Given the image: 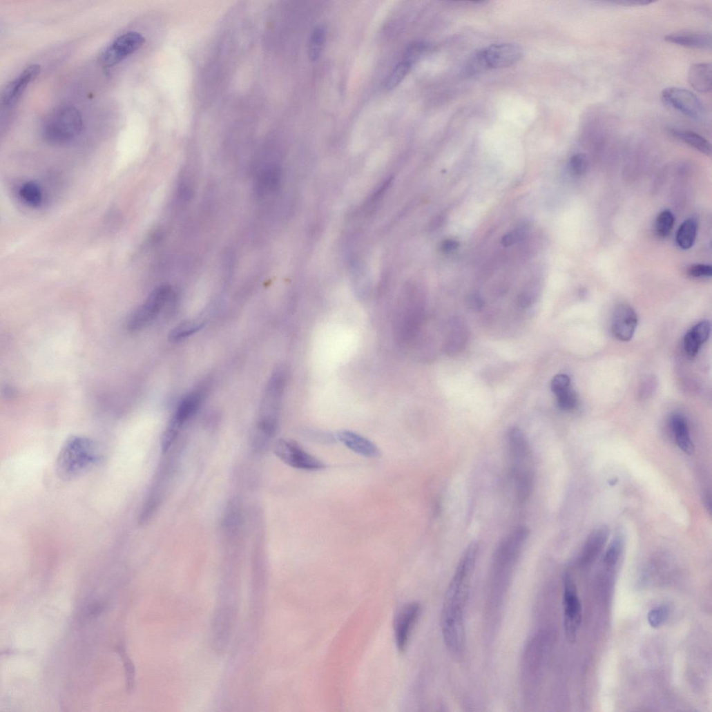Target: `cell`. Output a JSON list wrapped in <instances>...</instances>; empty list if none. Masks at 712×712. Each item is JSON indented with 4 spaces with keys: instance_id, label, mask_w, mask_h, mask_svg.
<instances>
[{
    "instance_id": "obj_1",
    "label": "cell",
    "mask_w": 712,
    "mask_h": 712,
    "mask_svg": "<svg viewBox=\"0 0 712 712\" xmlns=\"http://www.w3.org/2000/svg\"><path fill=\"white\" fill-rule=\"evenodd\" d=\"M479 555V544H470L457 565L443 604L442 634L445 646L454 656H460L465 646L466 606Z\"/></svg>"
},
{
    "instance_id": "obj_2",
    "label": "cell",
    "mask_w": 712,
    "mask_h": 712,
    "mask_svg": "<svg viewBox=\"0 0 712 712\" xmlns=\"http://www.w3.org/2000/svg\"><path fill=\"white\" fill-rule=\"evenodd\" d=\"M285 383V372L280 368L272 374L266 387L252 441L253 447L258 450L267 449L277 431Z\"/></svg>"
},
{
    "instance_id": "obj_3",
    "label": "cell",
    "mask_w": 712,
    "mask_h": 712,
    "mask_svg": "<svg viewBox=\"0 0 712 712\" xmlns=\"http://www.w3.org/2000/svg\"><path fill=\"white\" fill-rule=\"evenodd\" d=\"M507 446L517 495L521 502L530 496L535 477L532 452L523 432L512 427L507 434Z\"/></svg>"
},
{
    "instance_id": "obj_4",
    "label": "cell",
    "mask_w": 712,
    "mask_h": 712,
    "mask_svg": "<svg viewBox=\"0 0 712 712\" xmlns=\"http://www.w3.org/2000/svg\"><path fill=\"white\" fill-rule=\"evenodd\" d=\"M98 460L94 443L81 436H72L62 446L57 461L58 475L71 480L83 474Z\"/></svg>"
},
{
    "instance_id": "obj_5",
    "label": "cell",
    "mask_w": 712,
    "mask_h": 712,
    "mask_svg": "<svg viewBox=\"0 0 712 712\" xmlns=\"http://www.w3.org/2000/svg\"><path fill=\"white\" fill-rule=\"evenodd\" d=\"M83 130V120L79 112L70 106H60L52 111L44 120L41 133L46 142L52 145H64L76 139Z\"/></svg>"
},
{
    "instance_id": "obj_6",
    "label": "cell",
    "mask_w": 712,
    "mask_h": 712,
    "mask_svg": "<svg viewBox=\"0 0 712 712\" xmlns=\"http://www.w3.org/2000/svg\"><path fill=\"white\" fill-rule=\"evenodd\" d=\"M529 537V530L519 528L505 537L497 548L492 564V581L510 579Z\"/></svg>"
},
{
    "instance_id": "obj_7",
    "label": "cell",
    "mask_w": 712,
    "mask_h": 712,
    "mask_svg": "<svg viewBox=\"0 0 712 712\" xmlns=\"http://www.w3.org/2000/svg\"><path fill=\"white\" fill-rule=\"evenodd\" d=\"M523 56V50L517 44L491 45L474 56L468 66V73H477L510 67L519 62Z\"/></svg>"
},
{
    "instance_id": "obj_8",
    "label": "cell",
    "mask_w": 712,
    "mask_h": 712,
    "mask_svg": "<svg viewBox=\"0 0 712 712\" xmlns=\"http://www.w3.org/2000/svg\"><path fill=\"white\" fill-rule=\"evenodd\" d=\"M172 295V289L169 285H162L155 289L130 316L127 321L128 329L137 331L148 325L160 314Z\"/></svg>"
},
{
    "instance_id": "obj_9",
    "label": "cell",
    "mask_w": 712,
    "mask_h": 712,
    "mask_svg": "<svg viewBox=\"0 0 712 712\" xmlns=\"http://www.w3.org/2000/svg\"><path fill=\"white\" fill-rule=\"evenodd\" d=\"M563 604L565 635L568 642L574 644L581 623L582 609L577 587L568 573L564 577Z\"/></svg>"
},
{
    "instance_id": "obj_10",
    "label": "cell",
    "mask_w": 712,
    "mask_h": 712,
    "mask_svg": "<svg viewBox=\"0 0 712 712\" xmlns=\"http://www.w3.org/2000/svg\"><path fill=\"white\" fill-rule=\"evenodd\" d=\"M273 449L278 459L294 468L316 471L326 468L323 461L311 455L292 440L280 439L275 443Z\"/></svg>"
},
{
    "instance_id": "obj_11",
    "label": "cell",
    "mask_w": 712,
    "mask_h": 712,
    "mask_svg": "<svg viewBox=\"0 0 712 712\" xmlns=\"http://www.w3.org/2000/svg\"><path fill=\"white\" fill-rule=\"evenodd\" d=\"M663 103L688 118L700 120L704 107L700 98L692 91L680 87H668L661 94Z\"/></svg>"
},
{
    "instance_id": "obj_12",
    "label": "cell",
    "mask_w": 712,
    "mask_h": 712,
    "mask_svg": "<svg viewBox=\"0 0 712 712\" xmlns=\"http://www.w3.org/2000/svg\"><path fill=\"white\" fill-rule=\"evenodd\" d=\"M144 37L138 32H129L115 39L100 56V62L113 67L135 52L144 44Z\"/></svg>"
},
{
    "instance_id": "obj_13",
    "label": "cell",
    "mask_w": 712,
    "mask_h": 712,
    "mask_svg": "<svg viewBox=\"0 0 712 712\" xmlns=\"http://www.w3.org/2000/svg\"><path fill=\"white\" fill-rule=\"evenodd\" d=\"M421 611V604L413 602L405 604L398 613L394 622V636L397 648L400 652H404L408 645Z\"/></svg>"
},
{
    "instance_id": "obj_14",
    "label": "cell",
    "mask_w": 712,
    "mask_h": 712,
    "mask_svg": "<svg viewBox=\"0 0 712 712\" xmlns=\"http://www.w3.org/2000/svg\"><path fill=\"white\" fill-rule=\"evenodd\" d=\"M40 71L39 65H31L12 81L3 92L2 106L8 108L15 106L30 83L38 77Z\"/></svg>"
},
{
    "instance_id": "obj_15",
    "label": "cell",
    "mask_w": 712,
    "mask_h": 712,
    "mask_svg": "<svg viewBox=\"0 0 712 712\" xmlns=\"http://www.w3.org/2000/svg\"><path fill=\"white\" fill-rule=\"evenodd\" d=\"M637 325V316L628 305L622 304L616 308L611 328L617 339L622 342L630 341L633 338Z\"/></svg>"
},
{
    "instance_id": "obj_16",
    "label": "cell",
    "mask_w": 712,
    "mask_h": 712,
    "mask_svg": "<svg viewBox=\"0 0 712 712\" xmlns=\"http://www.w3.org/2000/svg\"><path fill=\"white\" fill-rule=\"evenodd\" d=\"M202 402V394L200 392L188 394L180 403L173 417L167 427L179 434L182 426L199 410Z\"/></svg>"
},
{
    "instance_id": "obj_17",
    "label": "cell",
    "mask_w": 712,
    "mask_h": 712,
    "mask_svg": "<svg viewBox=\"0 0 712 712\" xmlns=\"http://www.w3.org/2000/svg\"><path fill=\"white\" fill-rule=\"evenodd\" d=\"M664 40L678 46L695 49L710 50L711 49V36L703 32L685 30L671 33L665 37Z\"/></svg>"
},
{
    "instance_id": "obj_18",
    "label": "cell",
    "mask_w": 712,
    "mask_h": 712,
    "mask_svg": "<svg viewBox=\"0 0 712 712\" xmlns=\"http://www.w3.org/2000/svg\"><path fill=\"white\" fill-rule=\"evenodd\" d=\"M337 438L349 450L361 456L374 459L381 455L378 448L374 443L354 432H340L338 434Z\"/></svg>"
},
{
    "instance_id": "obj_19",
    "label": "cell",
    "mask_w": 712,
    "mask_h": 712,
    "mask_svg": "<svg viewBox=\"0 0 712 712\" xmlns=\"http://www.w3.org/2000/svg\"><path fill=\"white\" fill-rule=\"evenodd\" d=\"M469 333L468 328L459 319L454 318L448 326L445 352L450 356H455L462 352L467 345Z\"/></svg>"
},
{
    "instance_id": "obj_20",
    "label": "cell",
    "mask_w": 712,
    "mask_h": 712,
    "mask_svg": "<svg viewBox=\"0 0 712 712\" xmlns=\"http://www.w3.org/2000/svg\"><path fill=\"white\" fill-rule=\"evenodd\" d=\"M711 332V325L708 321H702L691 328L684 338V348L686 355L695 358L701 346L707 341Z\"/></svg>"
},
{
    "instance_id": "obj_21",
    "label": "cell",
    "mask_w": 712,
    "mask_h": 712,
    "mask_svg": "<svg viewBox=\"0 0 712 712\" xmlns=\"http://www.w3.org/2000/svg\"><path fill=\"white\" fill-rule=\"evenodd\" d=\"M609 536V530L606 526H600L595 529L588 536L584 544L581 562L588 564L592 562L604 548Z\"/></svg>"
},
{
    "instance_id": "obj_22",
    "label": "cell",
    "mask_w": 712,
    "mask_h": 712,
    "mask_svg": "<svg viewBox=\"0 0 712 712\" xmlns=\"http://www.w3.org/2000/svg\"><path fill=\"white\" fill-rule=\"evenodd\" d=\"M712 67L710 63H697L691 65L687 74V80L696 91L707 93L711 90Z\"/></svg>"
},
{
    "instance_id": "obj_23",
    "label": "cell",
    "mask_w": 712,
    "mask_h": 712,
    "mask_svg": "<svg viewBox=\"0 0 712 712\" xmlns=\"http://www.w3.org/2000/svg\"><path fill=\"white\" fill-rule=\"evenodd\" d=\"M668 132L677 140L683 142L705 155H711V144L700 135L691 131L675 128H670Z\"/></svg>"
},
{
    "instance_id": "obj_24",
    "label": "cell",
    "mask_w": 712,
    "mask_h": 712,
    "mask_svg": "<svg viewBox=\"0 0 712 712\" xmlns=\"http://www.w3.org/2000/svg\"><path fill=\"white\" fill-rule=\"evenodd\" d=\"M671 425L679 448L683 452L691 454L693 452V445L685 418L680 415H675L671 418Z\"/></svg>"
},
{
    "instance_id": "obj_25",
    "label": "cell",
    "mask_w": 712,
    "mask_h": 712,
    "mask_svg": "<svg viewBox=\"0 0 712 712\" xmlns=\"http://www.w3.org/2000/svg\"><path fill=\"white\" fill-rule=\"evenodd\" d=\"M279 180V169L274 166H266L258 175L256 182V193L260 196L267 195L276 189Z\"/></svg>"
},
{
    "instance_id": "obj_26",
    "label": "cell",
    "mask_w": 712,
    "mask_h": 712,
    "mask_svg": "<svg viewBox=\"0 0 712 712\" xmlns=\"http://www.w3.org/2000/svg\"><path fill=\"white\" fill-rule=\"evenodd\" d=\"M697 232V221L695 218H689L684 221L679 228L676 235V243L683 249H691L695 241Z\"/></svg>"
},
{
    "instance_id": "obj_27",
    "label": "cell",
    "mask_w": 712,
    "mask_h": 712,
    "mask_svg": "<svg viewBox=\"0 0 712 712\" xmlns=\"http://www.w3.org/2000/svg\"><path fill=\"white\" fill-rule=\"evenodd\" d=\"M327 41V29L318 26L313 31L309 43V57L311 61H318L323 53Z\"/></svg>"
},
{
    "instance_id": "obj_28",
    "label": "cell",
    "mask_w": 712,
    "mask_h": 712,
    "mask_svg": "<svg viewBox=\"0 0 712 712\" xmlns=\"http://www.w3.org/2000/svg\"><path fill=\"white\" fill-rule=\"evenodd\" d=\"M23 201L31 208H39L43 202V193L41 187L35 182L24 183L19 189Z\"/></svg>"
},
{
    "instance_id": "obj_29",
    "label": "cell",
    "mask_w": 712,
    "mask_h": 712,
    "mask_svg": "<svg viewBox=\"0 0 712 712\" xmlns=\"http://www.w3.org/2000/svg\"><path fill=\"white\" fill-rule=\"evenodd\" d=\"M202 327L203 323L199 320L185 321L175 327L170 332L169 339L172 343L180 342L195 334Z\"/></svg>"
},
{
    "instance_id": "obj_30",
    "label": "cell",
    "mask_w": 712,
    "mask_h": 712,
    "mask_svg": "<svg viewBox=\"0 0 712 712\" xmlns=\"http://www.w3.org/2000/svg\"><path fill=\"white\" fill-rule=\"evenodd\" d=\"M624 548V539L622 534H617L609 544L604 554L603 561L608 567H614L622 558Z\"/></svg>"
},
{
    "instance_id": "obj_31",
    "label": "cell",
    "mask_w": 712,
    "mask_h": 712,
    "mask_svg": "<svg viewBox=\"0 0 712 712\" xmlns=\"http://www.w3.org/2000/svg\"><path fill=\"white\" fill-rule=\"evenodd\" d=\"M413 65L403 59L399 61L387 76L385 81V88L393 90L396 88L410 73Z\"/></svg>"
},
{
    "instance_id": "obj_32",
    "label": "cell",
    "mask_w": 712,
    "mask_h": 712,
    "mask_svg": "<svg viewBox=\"0 0 712 712\" xmlns=\"http://www.w3.org/2000/svg\"><path fill=\"white\" fill-rule=\"evenodd\" d=\"M675 224V217L669 211L662 212L657 217L655 223V232L661 238L668 237L671 233Z\"/></svg>"
},
{
    "instance_id": "obj_33",
    "label": "cell",
    "mask_w": 712,
    "mask_h": 712,
    "mask_svg": "<svg viewBox=\"0 0 712 712\" xmlns=\"http://www.w3.org/2000/svg\"><path fill=\"white\" fill-rule=\"evenodd\" d=\"M557 396V404L562 411L570 412L576 408L578 398L575 392L571 387L561 392Z\"/></svg>"
},
{
    "instance_id": "obj_34",
    "label": "cell",
    "mask_w": 712,
    "mask_h": 712,
    "mask_svg": "<svg viewBox=\"0 0 712 712\" xmlns=\"http://www.w3.org/2000/svg\"><path fill=\"white\" fill-rule=\"evenodd\" d=\"M569 168L570 173L575 177H581L585 175L588 168V160L584 153H577L570 160Z\"/></svg>"
},
{
    "instance_id": "obj_35",
    "label": "cell",
    "mask_w": 712,
    "mask_h": 712,
    "mask_svg": "<svg viewBox=\"0 0 712 712\" xmlns=\"http://www.w3.org/2000/svg\"><path fill=\"white\" fill-rule=\"evenodd\" d=\"M668 610L664 606H660L651 610L648 615V622L653 628L661 627L666 621Z\"/></svg>"
},
{
    "instance_id": "obj_36",
    "label": "cell",
    "mask_w": 712,
    "mask_h": 712,
    "mask_svg": "<svg viewBox=\"0 0 712 712\" xmlns=\"http://www.w3.org/2000/svg\"><path fill=\"white\" fill-rule=\"evenodd\" d=\"M426 49L427 45L425 44L423 42L414 43L406 49L403 59L414 66L419 60Z\"/></svg>"
},
{
    "instance_id": "obj_37",
    "label": "cell",
    "mask_w": 712,
    "mask_h": 712,
    "mask_svg": "<svg viewBox=\"0 0 712 712\" xmlns=\"http://www.w3.org/2000/svg\"><path fill=\"white\" fill-rule=\"evenodd\" d=\"M117 651L120 654L121 657L124 663V667L126 673L127 678V686L128 689L132 691L135 684V667L131 660L127 657L126 653L122 646L117 648Z\"/></svg>"
},
{
    "instance_id": "obj_38",
    "label": "cell",
    "mask_w": 712,
    "mask_h": 712,
    "mask_svg": "<svg viewBox=\"0 0 712 712\" xmlns=\"http://www.w3.org/2000/svg\"><path fill=\"white\" fill-rule=\"evenodd\" d=\"M570 387V378L566 374H558L555 376L551 383L552 391L558 395L561 392Z\"/></svg>"
},
{
    "instance_id": "obj_39",
    "label": "cell",
    "mask_w": 712,
    "mask_h": 712,
    "mask_svg": "<svg viewBox=\"0 0 712 712\" xmlns=\"http://www.w3.org/2000/svg\"><path fill=\"white\" fill-rule=\"evenodd\" d=\"M688 274L692 278L711 277L712 274V267L710 265L704 264H694L689 268Z\"/></svg>"
},
{
    "instance_id": "obj_40",
    "label": "cell",
    "mask_w": 712,
    "mask_h": 712,
    "mask_svg": "<svg viewBox=\"0 0 712 712\" xmlns=\"http://www.w3.org/2000/svg\"><path fill=\"white\" fill-rule=\"evenodd\" d=\"M522 236H523L522 231H514L504 235L501 240V243L504 247H510L520 240Z\"/></svg>"
},
{
    "instance_id": "obj_41",
    "label": "cell",
    "mask_w": 712,
    "mask_h": 712,
    "mask_svg": "<svg viewBox=\"0 0 712 712\" xmlns=\"http://www.w3.org/2000/svg\"><path fill=\"white\" fill-rule=\"evenodd\" d=\"M609 3L615 4L626 7H639V6H647L654 3L652 1H647V0H624V1H616L611 2Z\"/></svg>"
},
{
    "instance_id": "obj_42",
    "label": "cell",
    "mask_w": 712,
    "mask_h": 712,
    "mask_svg": "<svg viewBox=\"0 0 712 712\" xmlns=\"http://www.w3.org/2000/svg\"><path fill=\"white\" fill-rule=\"evenodd\" d=\"M656 386V381L653 377L648 378L646 380L642 385L640 389V394L643 396H650L651 394L655 390Z\"/></svg>"
},
{
    "instance_id": "obj_43",
    "label": "cell",
    "mask_w": 712,
    "mask_h": 712,
    "mask_svg": "<svg viewBox=\"0 0 712 712\" xmlns=\"http://www.w3.org/2000/svg\"><path fill=\"white\" fill-rule=\"evenodd\" d=\"M468 307L472 310H480L483 306L482 298L477 294L470 295L467 300Z\"/></svg>"
},
{
    "instance_id": "obj_44",
    "label": "cell",
    "mask_w": 712,
    "mask_h": 712,
    "mask_svg": "<svg viewBox=\"0 0 712 712\" xmlns=\"http://www.w3.org/2000/svg\"><path fill=\"white\" fill-rule=\"evenodd\" d=\"M459 244V242L454 240H445L442 244V251L445 253H450L457 249Z\"/></svg>"
},
{
    "instance_id": "obj_45",
    "label": "cell",
    "mask_w": 712,
    "mask_h": 712,
    "mask_svg": "<svg viewBox=\"0 0 712 712\" xmlns=\"http://www.w3.org/2000/svg\"><path fill=\"white\" fill-rule=\"evenodd\" d=\"M104 606L101 603H93L90 605L88 613L90 616L97 617L104 611Z\"/></svg>"
}]
</instances>
